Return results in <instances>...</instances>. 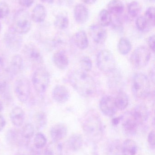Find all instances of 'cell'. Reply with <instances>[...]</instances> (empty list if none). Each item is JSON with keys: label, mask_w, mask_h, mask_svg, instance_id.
Wrapping results in <instances>:
<instances>
[{"label": "cell", "mask_w": 155, "mask_h": 155, "mask_svg": "<svg viewBox=\"0 0 155 155\" xmlns=\"http://www.w3.org/2000/svg\"><path fill=\"white\" fill-rule=\"evenodd\" d=\"M121 120H122V116L118 117H114V118H113V119H112V124L113 125H117L121 122Z\"/></svg>", "instance_id": "f907efd6"}, {"label": "cell", "mask_w": 155, "mask_h": 155, "mask_svg": "<svg viewBox=\"0 0 155 155\" xmlns=\"http://www.w3.org/2000/svg\"><path fill=\"white\" fill-rule=\"evenodd\" d=\"M136 25L140 31L147 32L153 28V26L146 19L144 16H138L136 21Z\"/></svg>", "instance_id": "d6a6232c"}, {"label": "cell", "mask_w": 155, "mask_h": 155, "mask_svg": "<svg viewBox=\"0 0 155 155\" xmlns=\"http://www.w3.org/2000/svg\"><path fill=\"white\" fill-rule=\"evenodd\" d=\"M10 118L14 125L16 127L21 126L25 119L24 111L20 107H15L13 108L10 114Z\"/></svg>", "instance_id": "ffe728a7"}, {"label": "cell", "mask_w": 155, "mask_h": 155, "mask_svg": "<svg viewBox=\"0 0 155 155\" xmlns=\"http://www.w3.org/2000/svg\"><path fill=\"white\" fill-rule=\"evenodd\" d=\"M150 1H151V2H153V1H154L155 0H150Z\"/></svg>", "instance_id": "9f6ffc18"}, {"label": "cell", "mask_w": 155, "mask_h": 155, "mask_svg": "<svg viewBox=\"0 0 155 155\" xmlns=\"http://www.w3.org/2000/svg\"><path fill=\"white\" fill-rule=\"evenodd\" d=\"M155 132L154 130L151 131L150 133L148 134V143L149 145L151 147V148L153 149H155Z\"/></svg>", "instance_id": "ee69618b"}, {"label": "cell", "mask_w": 155, "mask_h": 155, "mask_svg": "<svg viewBox=\"0 0 155 155\" xmlns=\"http://www.w3.org/2000/svg\"><path fill=\"white\" fill-rule=\"evenodd\" d=\"M7 140L12 144H16L21 143L19 137L20 136L22 135V134L15 129H12L9 130L7 132Z\"/></svg>", "instance_id": "74e56055"}, {"label": "cell", "mask_w": 155, "mask_h": 155, "mask_svg": "<svg viewBox=\"0 0 155 155\" xmlns=\"http://www.w3.org/2000/svg\"><path fill=\"white\" fill-rule=\"evenodd\" d=\"M144 17L153 27L155 25V9L154 6L147 8L145 13Z\"/></svg>", "instance_id": "60d3db41"}, {"label": "cell", "mask_w": 155, "mask_h": 155, "mask_svg": "<svg viewBox=\"0 0 155 155\" xmlns=\"http://www.w3.org/2000/svg\"><path fill=\"white\" fill-rule=\"evenodd\" d=\"M3 109V104L2 102L0 100V113L2 112Z\"/></svg>", "instance_id": "db71d44e"}, {"label": "cell", "mask_w": 155, "mask_h": 155, "mask_svg": "<svg viewBox=\"0 0 155 155\" xmlns=\"http://www.w3.org/2000/svg\"><path fill=\"white\" fill-rule=\"evenodd\" d=\"M68 81L76 91L83 97H90L96 93L97 85L95 80L82 70H76L71 73Z\"/></svg>", "instance_id": "6da1fadb"}, {"label": "cell", "mask_w": 155, "mask_h": 155, "mask_svg": "<svg viewBox=\"0 0 155 155\" xmlns=\"http://www.w3.org/2000/svg\"><path fill=\"white\" fill-rule=\"evenodd\" d=\"M84 133L89 140L94 143H99L103 136L104 127L102 120L97 113L88 112L82 122Z\"/></svg>", "instance_id": "7a4b0ae2"}, {"label": "cell", "mask_w": 155, "mask_h": 155, "mask_svg": "<svg viewBox=\"0 0 155 155\" xmlns=\"http://www.w3.org/2000/svg\"><path fill=\"white\" fill-rule=\"evenodd\" d=\"M68 129L63 124L59 123L54 125L50 130V135L52 141L59 142L67 135Z\"/></svg>", "instance_id": "ac0fdd59"}, {"label": "cell", "mask_w": 155, "mask_h": 155, "mask_svg": "<svg viewBox=\"0 0 155 155\" xmlns=\"http://www.w3.org/2000/svg\"><path fill=\"white\" fill-rule=\"evenodd\" d=\"M155 36L154 35H151L148 38V41H147L148 45L153 53H154L155 52Z\"/></svg>", "instance_id": "7dc6e473"}, {"label": "cell", "mask_w": 155, "mask_h": 155, "mask_svg": "<svg viewBox=\"0 0 155 155\" xmlns=\"http://www.w3.org/2000/svg\"><path fill=\"white\" fill-rule=\"evenodd\" d=\"M107 11L111 14H122L125 9L124 5L121 0H111L107 5Z\"/></svg>", "instance_id": "4316f807"}, {"label": "cell", "mask_w": 155, "mask_h": 155, "mask_svg": "<svg viewBox=\"0 0 155 155\" xmlns=\"http://www.w3.org/2000/svg\"><path fill=\"white\" fill-rule=\"evenodd\" d=\"M23 60L21 55L16 54L12 58L10 64L5 71L8 78L12 79L20 72L23 67Z\"/></svg>", "instance_id": "4fadbf2b"}, {"label": "cell", "mask_w": 155, "mask_h": 155, "mask_svg": "<svg viewBox=\"0 0 155 155\" xmlns=\"http://www.w3.org/2000/svg\"><path fill=\"white\" fill-rule=\"evenodd\" d=\"M69 20L68 16L63 14H58L56 17L54 25L56 29L64 30L69 26Z\"/></svg>", "instance_id": "1f68e13d"}, {"label": "cell", "mask_w": 155, "mask_h": 155, "mask_svg": "<svg viewBox=\"0 0 155 155\" xmlns=\"http://www.w3.org/2000/svg\"><path fill=\"white\" fill-rule=\"evenodd\" d=\"M53 61L59 70H65L69 66V58L64 50H59L54 54Z\"/></svg>", "instance_id": "d6986e66"}, {"label": "cell", "mask_w": 155, "mask_h": 155, "mask_svg": "<svg viewBox=\"0 0 155 155\" xmlns=\"http://www.w3.org/2000/svg\"><path fill=\"white\" fill-rule=\"evenodd\" d=\"M114 98L117 110H125L128 106L129 98L127 94L125 92L123 91H119Z\"/></svg>", "instance_id": "83f0119b"}, {"label": "cell", "mask_w": 155, "mask_h": 155, "mask_svg": "<svg viewBox=\"0 0 155 155\" xmlns=\"http://www.w3.org/2000/svg\"><path fill=\"white\" fill-rule=\"evenodd\" d=\"M35 124L36 128L42 129L46 126L47 118L46 114L43 112H39L35 115L34 117Z\"/></svg>", "instance_id": "836d02e7"}, {"label": "cell", "mask_w": 155, "mask_h": 155, "mask_svg": "<svg viewBox=\"0 0 155 155\" xmlns=\"http://www.w3.org/2000/svg\"><path fill=\"white\" fill-rule=\"evenodd\" d=\"M122 147L123 155H136L138 150L137 144L131 139L126 140L122 144Z\"/></svg>", "instance_id": "484cf974"}, {"label": "cell", "mask_w": 155, "mask_h": 155, "mask_svg": "<svg viewBox=\"0 0 155 155\" xmlns=\"http://www.w3.org/2000/svg\"><path fill=\"white\" fill-rule=\"evenodd\" d=\"M83 145V138L79 134L72 135L67 140V146L72 152L79 151Z\"/></svg>", "instance_id": "cb8c5ba5"}, {"label": "cell", "mask_w": 155, "mask_h": 155, "mask_svg": "<svg viewBox=\"0 0 155 155\" xmlns=\"http://www.w3.org/2000/svg\"><path fill=\"white\" fill-rule=\"evenodd\" d=\"M62 144L59 142L52 141L45 148L44 155H62Z\"/></svg>", "instance_id": "f1b7e54d"}, {"label": "cell", "mask_w": 155, "mask_h": 155, "mask_svg": "<svg viewBox=\"0 0 155 155\" xmlns=\"http://www.w3.org/2000/svg\"><path fill=\"white\" fill-rule=\"evenodd\" d=\"M5 61L4 57L2 55H0V73L5 71Z\"/></svg>", "instance_id": "c3c4849f"}, {"label": "cell", "mask_w": 155, "mask_h": 155, "mask_svg": "<svg viewBox=\"0 0 155 155\" xmlns=\"http://www.w3.org/2000/svg\"><path fill=\"white\" fill-rule=\"evenodd\" d=\"M74 41L76 46L82 50H85L89 45L88 37L84 31H79L75 34Z\"/></svg>", "instance_id": "d4e9b609"}, {"label": "cell", "mask_w": 155, "mask_h": 155, "mask_svg": "<svg viewBox=\"0 0 155 155\" xmlns=\"http://www.w3.org/2000/svg\"><path fill=\"white\" fill-rule=\"evenodd\" d=\"M89 33L93 41L98 44H103L107 37L106 30L99 25H92L89 27Z\"/></svg>", "instance_id": "5bb4252c"}, {"label": "cell", "mask_w": 155, "mask_h": 155, "mask_svg": "<svg viewBox=\"0 0 155 155\" xmlns=\"http://www.w3.org/2000/svg\"><path fill=\"white\" fill-rule=\"evenodd\" d=\"M151 57L150 50L146 46L141 45L135 49L130 57V61L133 66L137 69L145 67Z\"/></svg>", "instance_id": "8992f818"}, {"label": "cell", "mask_w": 155, "mask_h": 155, "mask_svg": "<svg viewBox=\"0 0 155 155\" xmlns=\"http://www.w3.org/2000/svg\"><path fill=\"white\" fill-rule=\"evenodd\" d=\"M74 17L76 21L79 24H83L89 19V10L82 4H78L74 8Z\"/></svg>", "instance_id": "e0dca14e"}, {"label": "cell", "mask_w": 155, "mask_h": 155, "mask_svg": "<svg viewBox=\"0 0 155 155\" xmlns=\"http://www.w3.org/2000/svg\"><path fill=\"white\" fill-rule=\"evenodd\" d=\"M131 113L139 126L146 123L149 118V110L145 105H137Z\"/></svg>", "instance_id": "9a60e30c"}, {"label": "cell", "mask_w": 155, "mask_h": 155, "mask_svg": "<svg viewBox=\"0 0 155 155\" xmlns=\"http://www.w3.org/2000/svg\"><path fill=\"white\" fill-rule=\"evenodd\" d=\"M7 82L6 80L0 77V94H4L7 92Z\"/></svg>", "instance_id": "7bdbcfd3"}, {"label": "cell", "mask_w": 155, "mask_h": 155, "mask_svg": "<svg viewBox=\"0 0 155 155\" xmlns=\"http://www.w3.org/2000/svg\"><path fill=\"white\" fill-rule=\"evenodd\" d=\"M80 64L81 70L88 72L92 70L93 62L92 60L87 56H83L80 60Z\"/></svg>", "instance_id": "f35d334b"}, {"label": "cell", "mask_w": 155, "mask_h": 155, "mask_svg": "<svg viewBox=\"0 0 155 155\" xmlns=\"http://www.w3.org/2000/svg\"><path fill=\"white\" fill-rule=\"evenodd\" d=\"M46 15L47 12L45 7L42 5L38 4L32 11L31 19L33 21L36 23H41L45 20Z\"/></svg>", "instance_id": "44dd1931"}, {"label": "cell", "mask_w": 155, "mask_h": 155, "mask_svg": "<svg viewBox=\"0 0 155 155\" xmlns=\"http://www.w3.org/2000/svg\"><path fill=\"white\" fill-rule=\"evenodd\" d=\"M112 23L113 22H112ZM113 27L116 31L118 32H121L123 31V25L119 20H116L115 21L113 22Z\"/></svg>", "instance_id": "f6af8a7d"}, {"label": "cell", "mask_w": 155, "mask_h": 155, "mask_svg": "<svg viewBox=\"0 0 155 155\" xmlns=\"http://www.w3.org/2000/svg\"><path fill=\"white\" fill-rule=\"evenodd\" d=\"M54 100L59 104H64L69 100L70 93L67 87L62 85H56L52 92Z\"/></svg>", "instance_id": "2e32d148"}, {"label": "cell", "mask_w": 155, "mask_h": 155, "mask_svg": "<svg viewBox=\"0 0 155 155\" xmlns=\"http://www.w3.org/2000/svg\"><path fill=\"white\" fill-rule=\"evenodd\" d=\"M141 11L140 3L137 1H132L127 6L128 14L132 17H136L139 15Z\"/></svg>", "instance_id": "e575fe53"}, {"label": "cell", "mask_w": 155, "mask_h": 155, "mask_svg": "<svg viewBox=\"0 0 155 155\" xmlns=\"http://www.w3.org/2000/svg\"><path fill=\"white\" fill-rule=\"evenodd\" d=\"M9 5L5 2H0V19L6 18L10 13Z\"/></svg>", "instance_id": "b9f144b4"}, {"label": "cell", "mask_w": 155, "mask_h": 155, "mask_svg": "<svg viewBox=\"0 0 155 155\" xmlns=\"http://www.w3.org/2000/svg\"><path fill=\"white\" fill-rule=\"evenodd\" d=\"M40 1L42 2L51 4L53 3L55 0H40Z\"/></svg>", "instance_id": "f5cc1de1"}, {"label": "cell", "mask_w": 155, "mask_h": 155, "mask_svg": "<svg viewBox=\"0 0 155 155\" xmlns=\"http://www.w3.org/2000/svg\"><path fill=\"white\" fill-rule=\"evenodd\" d=\"M83 2L87 5H92L95 3L97 0H81Z\"/></svg>", "instance_id": "816d5d0a"}, {"label": "cell", "mask_w": 155, "mask_h": 155, "mask_svg": "<svg viewBox=\"0 0 155 155\" xmlns=\"http://www.w3.org/2000/svg\"><path fill=\"white\" fill-rule=\"evenodd\" d=\"M32 21L29 12L25 9H20L14 16L11 29L19 34H25L31 30Z\"/></svg>", "instance_id": "277c9868"}, {"label": "cell", "mask_w": 155, "mask_h": 155, "mask_svg": "<svg viewBox=\"0 0 155 155\" xmlns=\"http://www.w3.org/2000/svg\"><path fill=\"white\" fill-rule=\"evenodd\" d=\"M23 51L25 56L31 62L36 64H42L44 62L43 57L41 51L35 45H25Z\"/></svg>", "instance_id": "7c38bea8"}, {"label": "cell", "mask_w": 155, "mask_h": 155, "mask_svg": "<svg viewBox=\"0 0 155 155\" xmlns=\"http://www.w3.org/2000/svg\"><path fill=\"white\" fill-rule=\"evenodd\" d=\"M20 35L12 29L5 34L4 43L8 50L14 52L20 50L22 43V39Z\"/></svg>", "instance_id": "9c48e42d"}, {"label": "cell", "mask_w": 155, "mask_h": 155, "mask_svg": "<svg viewBox=\"0 0 155 155\" xmlns=\"http://www.w3.org/2000/svg\"><path fill=\"white\" fill-rule=\"evenodd\" d=\"M132 48V45L129 39L125 37H122L119 40L117 44L118 52L122 55L128 54Z\"/></svg>", "instance_id": "4dcf8cb0"}, {"label": "cell", "mask_w": 155, "mask_h": 155, "mask_svg": "<svg viewBox=\"0 0 155 155\" xmlns=\"http://www.w3.org/2000/svg\"><path fill=\"white\" fill-rule=\"evenodd\" d=\"M122 145L118 139L109 141L106 146V155H123Z\"/></svg>", "instance_id": "7402d4cb"}, {"label": "cell", "mask_w": 155, "mask_h": 155, "mask_svg": "<svg viewBox=\"0 0 155 155\" xmlns=\"http://www.w3.org/2000/svg\"><path fill=\"white\" fill-rule=\"evenodd\" d=\"M32 82L36 92L40 94L45 93L50 83L49 72L45 68L42 67L38 68L34 73Z\"/></svg>", "instance_id": "52a82bcc"}, {"label": "cell", "mask_w": 155, "mask_h": 155, "mask_svg": "<svg viewBox=\"0 0 155 155\" xmlns=\"http://www.w3.org/2000/svg\"><path fill=\"white\" fill-rule=\"evenodd\" d=\"M15 92L18 100L22 103L28 100L31 94V84L27 78H18L15 83Z\"/></svg>", "instance_id": "ba28073f"}, {"label": "cell", "mask_w": 155, "mask_h": 155, "mask_svg": "<svg viewBox=\"0 0 155 155\" xmlns=\"http://www.w3.org/2000/svg\"><path fill=\"white\" fill-rule=\"evenodd\" d=\"M1 30H2V24H1V22H0V32H1Z\"/></svg>", "instance_id": "11a10c76"}, {"label": "cell", "mask_w": 155, "mask_h": 155, "mask_svg": "<svg viewBox=\"0 0 155 155\" xmlns=\"http://www.w3.org/2000/svg\"><path fill=\"white\" fill-rule=\"evenodd\" d=\"M122 126L125 134L128 136H133L137 133L139 124L134 118L131 112L122 116Z\"/></svg>", "instance_id": "30bf717a"}, {"label": "cell", "mask_w": 155, "mask_h": 155, "mask_svg": "<svg viewBox=\"0 0 155 155\" xmlns=\"http://www.w3.org/2000/svg\"><path fill=\"white\" fill-rule=\"evenodd\" d=\"M99 25L105 27L108 26L112 23L113 19L112 15L106 9H103L100 11L98 16Z\"/></svg>", "instance_id": "f546056e"}, {"label": "cell", "mask_w": 155, "mask_h": 155, "mask_svg": "<svg viewBox=\"0 0 155 155\" xmlns=\"http://www.w3.org/2000/svg\"><path fill=\"white\" fill-rule=\"evenodd\" d=\"M116 70L111 73V76L109 80V85L112 88H116L121 83V75L118 73L115 72Z\"/></svg>", "instance_id": "ab89813d"}, {"label": "cell", "mask_w": 155, "mask_h": 155, "mask_svg": "<svg viewBox=\"0 0 155 155\" xmlns=\"http://www.w3.org/2000/svg\"><path fill=\"white\" fill-rule=\"evenodd\" d=\"M6 122L4 117L0 114V132L5 127Z\"/></svg>", "instance_id": "681fc988"}, {"label": "cell", "mask_w": 155, "mask_h": 155, "mask_svg": "<svg viewBox=\"0 0 155 155\" xmlns=\"http://www.w3.org/2000/svg\"><path fill=\"white\" fill-rule=\"evenodd\" d=\"M70 40V37L68 35L64 33H59L56 35L52 41V46L55 49L62 50V48L65 47L69 44Z\"/></svg>", "instance_id": "603a6c76"}, {"label": "cell", "mask_w": 155, "mask_h": 155, "mask_svg": "<svg viewBox=\"0 0 155 155\" xmlns=\"http://www.w3.org/2000/svg\"><path fill=\"white\" fill-rule=\"evenodd\" d=\"M99 108L106 116L112 117L114 116L117 111L114 97L109 95L102 97L99 102Z\"/></svg>", "instance_id": "8fae6325"}, {"label": "cell", "mask_w": 155, "mask_h": 155, "mask_svg": "<svg viewBox=\"0 0 155 155\" xmlns=\"http://www.w3.org/2000/svg\"><path fill=\"white\" fill-rule=\"evenodd\" d=\"M96 64L103 72L110 74L116 70V62L113 54L109 50L100 51L97 55Z\"/></svg>", "instance_id": "5b68a950"}, {"label": "cell", "mask_w": 155, "mask_h": 155, "mask_svg": "<svg viewBox=\"0 0 155 155\" xmlns=\"http://www.w3.org/2000/svg\"><path fill=\"white\" fill-rule=\"evenodd\" d=\"M35 133V129L32 124L28 123L25 125L22 129L21 134L24 138L29 140L33 137Z\"/></svg>", "instance_id": "8d00e7d4"}, {"label": "cell", "mask_w": 155, "mask_h": 155, "mask_svg": "<svg viewBox=\"0 0 155 155\" xmlns=\"http://www.w3.org/2000/svg\"><path fill=\"white\" fill-rule=\"evenodd\" d=\"M131 87L134 96L138 99H145L151 93L150 80L142 73H137L133 76Z\"/></svg>", "instance_id": "3957f363"}, {"label": "cell", "mask_w": 155, "mask_h": 155, "mask_svg": "<svg viewBox=\"0 0 155 155\" xmlns=\"http://www.w3.org/2000/svg\"><path fill=\"white\" fill-rule=\"evenodd\" d=\"M47 143V139L43 134L39 132L35 135L34 139V145L35 147L37 149L43 148Z\"/></svg>", "instance_id": "d590c367"}, {"label": "cell", "mask_w": 155, "mask_h": 155, "mask_svg": "<svg viewBox=\"0 0 155 155\" xmlns=\"http://www.w3.org/2000/svg\"><path fill=\"white\" fill-rule=\"evenodd\" d=\"M35 0H18L19 4L25 7H29L32 6Z\"/></svg>", "instance_id": "bcb514c9"}]
</instances>
